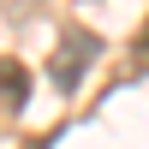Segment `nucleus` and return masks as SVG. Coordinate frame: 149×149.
Segmentation results:
<instances>
[{"label":"nucleus","instance_id":"nucleus-1","mask_svg":"<svg viewBox=\"0 0 149 149\" xmlns=\"http://www.w3.org/2000/svg\"><path fill=\"white\" fill-rule=\"evenodd\" d=\"M90 60H95V36L72 24V30H60V48H54V60H48V72H54L60 90H72V84L84 78V66H90Z\"/></svg>","mask_w":149,"mask_h":149},{"label":"nucleus","instance_id":"nucleus-2","mask_svg":"<svg viewBox=\"0 0 149 149\" xmlns=\"http://www.w3.org/2000/svg\"><path fill=\"white\" fill-rule=\"evenodd\" d=\"M24 102H30V72H24L18 60H6V54H0V119H6V113H18Z\"/></svg>","mask_w":149,"mask_h":149}]
</instances>
